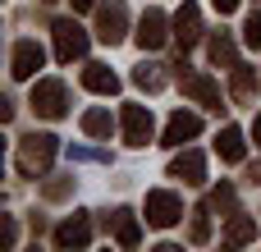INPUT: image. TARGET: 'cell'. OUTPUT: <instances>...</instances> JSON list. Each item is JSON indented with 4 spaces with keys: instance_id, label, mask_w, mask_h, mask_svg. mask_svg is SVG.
Returning <instances> with one entry per match:
<instances>
[{
    "instance_id": "obj_13",
    "label": "cell",
    "mask_w": 261,
    "mask_h": 252,
    "mask_svg": "<svg viewBox=\"0 0 261 252\" xmlns=\"http://www.w3.org/2000/svg\"><path fill=\"white\" fill-rule=\"evenodd\" d=\"M55 243H60V248H87V243H92V225H87V216L64 220V225L55 230Z\"/></svg>"
},
{
    "instance_id": "obj_16",
    "label": "cell",
    "mask_w": 261,
    "mask_h": 252,
    "mask_svg": "<svg viewBox=\"0 0 261 252\" xmlns=\"http://www.w3.org/2000/svg\"><path fill=\"white\" fill-rule=\"evenodd\" d=\"M211 60H216V64H225V69H234V64H239L234 37H225V32H220V37H211Z\"/></svg>"
},
{
    "instance_id": "obj_17",
    "label": "cell",
    "mask_w": 261,
    "mask_h": 252,
    "mask_svg": "<svg viewBox=\"0 0 261 252\" xmlns=\"http://www.w3.org/2000/svg\"><path fill=\"white\" fill-rule=\"evenodd\" d=\"M110 129H115L110 110H87V115H83V133H92V138H110Z\"/></svg>"
},
{
    "instance_id": "obj_23",
    "label": "cell",
    "mask_w": 261,
    "mask_h": 252,
    "mask_svg": "<svg viewBox=\"0 0 261 252\" xmlns=\"http://www.w3.org/2000/svg\"><path fill=\"white\" fill-rule=\"evenodd\" d=\"M211 207H220V211H229V207H234V188H229V184H220V188L211 193Z\"/></svg>"
},
{
    "instance_id": "obj_26",
    "label": "cell",
    "mask_w": 261,
    "mask_h": 252,
    "mask_svg": "<svg viewBox=\"0 0 261 252\" xmlns=\"http://www.w3.org/2000/svg\"><path fill=\"white\" fill-rule=\"evenodd\" d=\"M252 138H257V147H261V115H257V124H252Z\"/></svg>"
},
{
    "instance_id": "obj_2",
    "label": "cell",
    "mask_w": 261,
    "mask_h": 252,
    "mask_svg": "<svg viewBox=\"0 0 261 252\" xmlns=\"http://www.w3.org/2000/svg\"><path fill=\"white\" fill-rule=\"evenodd\" d=\"M87 55V32L73 23V18H60L55 23V60L60 64H73V60H83Z\"/></svg>"
},
{
    "instance_id": "obj_21",
    "label": "cell",
    "mask_w": 261,
    "mask_h": 252,
    "mask_svg": "<svg viewBox=\"0 0 261 252\" xmlns=\"http://www.w3.org/2000/svg\"><path fill=\"white\" fill-rule=\"evenodd\" d=\"M193 243H206L211 239V225H206V211H193V230H188Z\"/></svg>"
},
{
    "instance_id": "obj_19",
    "label": "cell",
    "mask_w": 261,
    "mask_h": 252,
    "mask_svg": "<svg viewBox=\"0 0 261 252\" xmlns=\"http://www.w3.org/2000/svg\"><path fill=\"white\" fill-rule=\"evenodd\" d=\"M225 239H229V243H252V239H257V225H252L248 216H234L229 230H225Z\"/></svg>"
},
{
    "instance_id": "obj_25",
    "label": "cell",
    "mask_w": 261,
    "mask_h": 252,
    "mask_svg": "<svg viewBox=\"0 0 261 252\" xmlns=\"http://www.w3.org/2000/svg\"><path fill=\"white\" fill-rule=\"evenodd\" d=\"M211 5H216L220 14H234V9H239V0H211Z\"/></svg>"
},
{
    "instance_id": "obj_14",
    "label": "cell",
    "mask_w": 261,
    "mask_h": 252,
    "mask_svg": "<svg viewBox=\"0 0 261 252\" xmlns=\"http://www.w3.org/2000/svg\"><path fill=\"white\" fill-rule=\"evenodd\" d=\"M41 60H46V55H41L37 41H18V46H14V78H32V73L41 69Z\"/></svg>"
},
{
    "instance_id": "obj_18",
    "label": "cell",
    "mask_w": 261,
    "mask_h": 252,
    "mask_svg": "<svg viewBox=\"0 0 261 252\" xmlns=\"http://www.w3.org/2000/svg\"><path fill=\"white\" fill-rule=\"evenodd\" d=\"M115 239H119L124 248H138V243H142V230H138V220H133L128 211H119V220H115Z\"/></svg>"
},
{
    "instance_id": "obj_11",
    "label": "cell",
    "mask_w": 261,
    "mask_h": 252,
    "mask_svg": "<svg viewBox=\"0 0 261 252\" xmlns=\"http://www.w3.org/2000/svg\"><path fill=\"white\" fill-rule=\"evenodd\" d=\"M184 92L193 96V101H202V106H211V110H220V87L206 78V73H184Z\"/></svg>"
},
{
    "instance_id": "obj_10",
    "label": "cell",
    "mask_w": 261,
    "mask_h": 252,
    "mask_svg": "<svg viewBox=\"0 0 261 252\" xmlns=\"http://www.w3.org/2000/svg\"><path fill=\"white\" fill-rule=\"evenodd\" d=\"M83 87H87V92H101V96H115V92H119V78H115L110 64H87V69H83Z\"/></svg>"
},
{
    "instance_id": "obj_4",
    "label": "cell",
    "mask_w": 261,
    "mask_h": 252,
    "mask_svg": "<svg viewBox=\"0 0 261 252\" xmlns=\"http://www.w3.org/2000/svg\"><path fill=\"white\" fill-rule=\"evenodd\" d=\"M32 110L46 115V119H60V115H64V83H60V78H41V83L32 87Z\"/></svg>"
},
{
    "instance_id": "obj_1",
    "label": "cell",
    "mask_w": 261,
    "mask_h": 252,
    "mask_svg": "<svg viewBox=\"0 0 261 252\" xmlns=\"http://www.w3.org/2000/svg\"><path fill=\"white\" fill-rule=\"evenodd\" d=\"M50 161H55V138H50V133L23 138V147H18V170H23V174H46Z\"/></svg>"
},
{
    "instance_id": "obj_6",
    "label": "cell",
    "mask_w": 261,
    "mask_h": 252,
    "mask_svg": "<svg viewBox=\"0 0 261 252\" xmlns=\"http://www.w3.org/2000/svg\"><path fill=\"white\" fill-rule=\"evenodd\" d=\"M151 110L147 106H124V138H128V147H147L151 142Z\"/></svg>"
},
{
    "instance_id": "obj_5",
    "label": "cell",
    "mask_w": 261,
    "mask_h": 252,
    "mask_svg": "<svg viewBox=\"0 0 261 252\" xmlns=\"http://www.w3.org/2000/svg\"><path fill=\"white\" fill-rule=\"evenodd\" d=\"M174 41H179L184 51H193V46L202 41V9H197L193 0H184V9L174 14Z\"/></svg>"
},
{
    "instance_id": "obj_8",
    "label": "cell",
    "mask_w": 261,
    "mask_h": 252,
    "mask_svg": "<svg viewBox=\"0 0 261 252\" xmlns=\"http://www.w3.org/2000/svg\"><path fill=\"white\" fill-rule=\"evenodd\" d=\"M138 46H142V51L165 46V14H161V9H147V14L138 18Z\"/></svg>"
},
{
    "instance_id": "obj_12",
    "label": "cell",
    "mask_w": 261,
    "mask_h": 252,
    "mask_svg": "<svg viewBox=\"0 0 261 252\" xmlns=\"http://www.w3.org/2000/svg\"><path fill=\"white\" fill-rule=\"evenodd\" d=\"M170 174L184 179V184H202V179H206V161H202V152H179L174 165H170Z\"/></svg>"
},
{
    "instance_id": "obj_20",
    "label": "cell",
    "mask_w": 261,
    "mask_h": 252,
    "mask_svg": "<svg viewBox=\"0 0 261 252\" xmlns=\"http://www.w3.org/2000/svg\"><path fill=\"white\" fill-rule=\"evenodd\" d=\"M234 96L239 101L252 96V69H243V64H234Z\"/></svg>"
},
{
    "instance_id": "obj_3",
    "label": "cell",
    "mask_w": 261,
    "mask_h": 252,
    "mask_svg": "<svg viewBox=\"0 0 261 252\" xmlns=\"http://www.w3.org/2000/svg\"><path fill=\"white\" fill-rule=\"evenodd\" d=\"M179 220H184V207H179V197H174V193H165V188L147 193V225L170 230V225H179Z\"/></svg>"
},
{
    "instance_id": "obj_27",
    "label": "cell",
    "mask_w": 261,
    "mask_h": 252,
    "mask_svg": "<svg viewBox=\"0 0 261 252\" xmlns=\"http://www.w3.org/2000/svg\"><path fill=\"white\" fill-rule=\"evenodd\" d=\"M92 5H96V0H73V9H92Z\"/></svg>"
},
{
    "instance_id": "obj_24",
    "label": "cell",
    "mask_w": 261,
    "mask_h": 252,
    "mask_svg": "<svg viewBox=\"0 0 261 252\" xmlns=\"http://www.w3.org/2000/svg\"><path fill=\"white\" fill-rule=\"evenodd\" d=\"M133 78H138V87H151V92L161 87V73H156V69H138Z\"/></svg>"
},
{
    "instance_id": "obj_7",
    "label": "cell",
    "mask_w": 261,
    "mask_h": 252,
    "mask_svg": "<svg viewBox=\"0 0 261 252\" xmlns=\"http://www.w3.org/2000/svg\"><path fill=\"white\" fill-rule=\"evenodd\" d=\"M124 23H128V14H124V0H110V5H101V14H96V37L115 46V41L124 37Z\"/></svg>"
},
{
    "instance_id": "obj_15",
    "label": "cell",
    "mask_w": 261,
    "mask_h": 252,
    "mask_svg": "<svg viewBox=\"0 0 261 252\" xmlns=\"http://www.w3.org/2000/svg\"><path fill=\"white\" fill-rule=\"evenodd\" d=\"M216 152H220V161H229V165H239L243 161V133L229 124V129H220V138H216Z\"/></svg>"
},
{
    "instance_id": "obj_9",
    "label": "cell",
    "mask_w": 261,
    "mask_h": 252,
    "mask_svg": "<svg viewBox=\"0 0 261 252\" xmlns=\"http://www.w3.org/2000/svg\"><path fill=\"white\" fill-rule=\"evenodd\" d=\"M202 133V119L197 115H188V110H179V115H170V124H165V142L170 147H184L188 138H197Z\"/></svg>"
},
{
    "instance_id": "obj_22",
    "label": "cell",
    "mask_w": 261,
    "mask_h": 252,
    "mask_svg": "<svg viewBox=\"0 0 261 252\" xmlns=\"http://www.w3.org/2000/svg\"><path fill=\"white\" fill-rule=\"evenodd\" d=\"M243 41H248L252 51H257V46H261V9H257V14H252V18H248V28H243Z\"/></svg>"
}]
</instances>
